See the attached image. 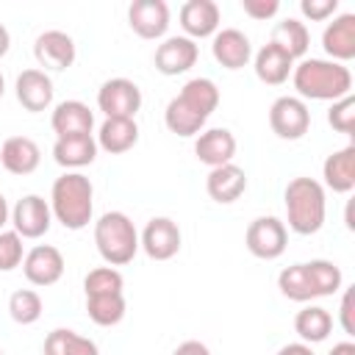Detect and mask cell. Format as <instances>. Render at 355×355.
Wrapping results in <instances>:
<instances>
[{"instance_id": "obj_1", "label": "cell", "mask_w": 355, "mask_h": 355, "mask_svg": "<svg viewBox=\"0 0 355 355\" xmlns=\"http://www.w3.org/2000/svg\"><path fill=\"white\" fill-rule=\"evenodd\" d=\"M294 89L300 100H341L352 92V72L349 67L330 61V58H302L294 64L291 72Z\"/></svg>"}, {"instance_id": "obj_2", "label": "cell", "mask_w": 355, "mask_h": 355, "mask_svg": "<svg viewBox=\"0 0 355 355\" xmlns=\"http://www.w3.org/2000/svg\"><path fill=\"white\" fill-rule=\"evenodd\" d=\"M50 211L67 230H83L94 214V186L83 172H64L50 189Z\"/></svg>"}, {"instance_id": "obj_3", "label": "cell", "mask_w": 355, "mask_h": 355, "mask_svg": "<svg viewBox=\"0 0 355 355\" xmlns=\"http://www.w3.org/2000/svg\"><path fill=\"white\" fill-rule=\"evenodd\" d=\"M286 219L288 227L300 236H313L324 225L327 202H324V186L313 178H294L288 180L286 191Z\"/></svg>"}, {"instance_id": "obj_4", "label": "cell", "mask_w": 355, "mask_h": 355, "mask_svg": "<svg viewBox=\"0 0 355 355\" xmlns=\"http://www.w3.org/2000/svg\"><path fill=\"white\" fill-rule=\"evenodd\" d=\"M94 244L108 266H125L139 252V233L128 214L105 211L94 222Z\"/></svg>"}, {"instance_id": "obj_5", "label": "cell", "mask_w": 355, "mask_h": 355, "mask_svg": "<svg viewBox=\"0 0 355 355\" xmlns=\"http://www.w3.org/2000/svg\"><path fill=\"white\" fill-rule=\"evenodd\" d=\"M269 128L277 139H286V141L302 139L311 128V111H308L305 100H300L294 94L277 97L269 108Z\"/></svg>"}, {"instance_id": "obj_6", "label": "cell", "mask_w": 355, "mask_h": 355, "mask_svg": "<svg viewBox=\"0 0 355 355\" xmlns=\"http://www.w3.org/2000/svg\"><path fill=\"white\" fill-rule=\"evenodd\" d=\"M244 244L255 258L275 261L286 252L288 230L277 216H258V219L250 222V227L244 233Z\"/></svg>"}, {"instance_id": "obj_7", "label": "cell", "mask_w": 355, "mask_h": 355, "mask_svg": "<svg viewBox=\"0 0 355 355\" xmlns=\"http://www.w3.org/2000/svg\"><path fill=\"white\" fill-rule=\"evenodd\" d=\"M97 108L105 114V119H133L141 108V89L130 78H111L97 92Z\"/></svg>"}, {"instance_id": "obj_8", "label": "cell", "mask_w": 355, "mask_h": 355, "mask_svg": "<svg viewBox=\"0 0 355 355\" xmlns=\"http://www.w3.org/2000/svg\"><path fill=\"white\" fill-rule=\"evenodd\" d=\"M139 247L147 252V258L153 261H169L180 252V227L175 219L169 216H153L141 236H139Z\"/></svg>"}, {"instance_id": "obj_9", "label": "cell", "mask_w": 355, "mask_h": 355, "mask_svg": "<svg viewBox=\"0 0 355 355\" xmlns=\"http://www.w3.org/2000/svg\"><path fill=\"white\" fill-rule=\"evenodd\" d=\"M50 222H53L50 202L44 197H39V194H25L11 208L14 233H19L22 239H42L50 230Z\"/></svg>"}, {"instance_id": "obj_10", "label": "cell", "mask_w": 355, "mask_h": 355, "mask_svg": "<svg viewBox=\"0 0 355 355\" xmlns=\"http://www.w3.org/2000/svg\"><path fill=\"white\" fill-rule=\"evenodd\" d=\"M22 272L31 286H53L64 275V255L53 244H36L22 258Z\"/></svg>"}, {"instance_id": "obj_11", "label": "cell", "mask_w": 355, "mask_h": 355, "mask_svg": "<svg viewBox=\"0 0 355 355\" xmlns=\"http://www.w3.org/2000/svg\"><path fill=\"white\" fill-rule=\"evenodd\" d=\"M200 47L189 36H169L155 47V69L161 75H183L197 64Z\"/></svg>"}, {"instance_id": "obj_12", "label": "cell", "mask_w": 355, "mask_h": 355, "mask_svg": "<svg viewBox=\"0 0 355 355\" xmlns=\"http://www.w3.org/2000/svg\"><path fill=\"white\" fill-rule=\"evenodd\" d=\"M128 25L141 39H161L169 28V6L164 0H133L128 8Z\"/></svg>"}, {"instance_id": "obj_13", "label": "cell", "mask_w": 355, "mask_h": 355, "mask_svg": "<svg viewBox=\"0 0 355 355\" xmlns=\"http://www.w3.org/2000/svg\"><path fill=\"white\" fill-rule=\"evenodd\" d=\"M33 55H36L39 67L61 72V69H69L75 64L78 53H75V42H72L69 33H64V31H44L33 42Z\"/></svg>"}, {"instance_id": "obj_14", "label": "cell", "mask_w": 355, "mask_h": 355, "mask_svg": "<svg viewBox=\"0 0 355 355\" xmlns=\"http://www.w3.org/2000/svg\"><path fill=\"white\" fill-rule=\"evenodd\" d=\"M17 100L25 111L31 114H39V111H47L53 105V80L44 69H22L17 75Z\"/></svg>"}, {"instance_id": "obj_15", "label": "cell", "mask_w": 355, "mask_h": 355, "mask_svg": "<svg viewBox=\"0 0 355 355\" xmlns=\"http://www.w3.org/2000/svg\"><path fill=\"white\" fill-rule=\"evenodd\" d=\"M50 128L55 139H69V136H86L94 128V114L86 103L80 100H64L53 108Z\"/></svg>"}, {"instance_id": "obj_16", "label": "cell", "mask_w": 355, "mask_h": 355, "mask_svg": "<svg viewBox=\"0 0 355 355\" xmlns=\"http://www.w3.org/2000/svg\"><path fill=\"white\" fill-rule=\"evenodd\" d=\"M211 53H214L216 64H222L225 69H241L252 58V44H250V39H247L244 31H239V28H222V31L214 33Z\"/></svg>"}, {"instance_id": "obj_17", "label": "cell", "mask_w": 355, "mask_h": 355, "mask_svg": "<svg viewBox=\"0 0 355 355\" xmlns=\"http://www.w3.org/2000/svg\"><path fill=\"white\" fill-rule=\"evenodd\" d=\"M219 19H222V11L214 0H189L180 6V28L191 42L214 36L219 31Z\"/></svg>"}, {"instance_id": "obj_18", "label": "cell", "mask_w": 355, "mask_h": 355, "mask_svg": "<svg viewBox=\"0 0 355 355\" xmlns=\"http://www.w3.org/2000/svg\"><path fill=\"white\" fill-rule=\"evenodd\" d=\"M322 47L330 61L347 64L355 58V14H338L322 31Z\"/></svg>"}, {"instance_id": "obj_19", "label": "cell", "mask_w": 355, "mask_h": 355, "mask_svg": "<svg viewBox=\"0 0 355 355\" xmlns=\"http://www.w3.org/2000/svg\"><path fill=\"white\" fill-rule=\"evenodd\" d=\"M194 155L197 161H202L205 166H222V164H233L236 155V136L227 128H208L197 136L194 141Z\"/></svg>"}, {"instance_id": "obj_20", "label": "cell", "mask_w": 355, "mask_h": 355, "mask_svg": "<svg viewBox=\"0 0 355 355\" xmlns=\"http://www.w3.org/2000/svg\"><path fill=\"white\" fill-rule=\"evenodd\" d=\"M205 191L214 202L219 205H230L236 202L244 191H247V175L241 166L236 164H222V166H214L205 178Z\"/></svg>"}, {"instance_id": "obj_21", "label": "cell", "mask_w": 355, "mask_h": 355, "mask_svg": "<svg viewBox=\"0 0 355 355\" xmlns=\"http://www.w3.org/2000/svg\"><path fill=\"white\" fill-rule=\"evenodd\" d=\"M42 150L33 139L28 136H11L0 144V164L11 175H31L39 169Z\"/></svg>"}, {"instance_id": "obj_22", "label": "cell", "mask_w": 355, "mask_h": 355, "mask_svg": "<svg viewBox=\"0 0 355 355\" xmlns=\"http://www.w3.org/2000/svg\"><path fill=\"white\" fill-rule=\"evenodd\" d=\"M252 69H255V78H258L261 83H266V86H280V83H286L288 75L294 72V58H291L286 50H280L277 44L266 42V44L255 53Z\"/></svg>"}, {"instance_id": "obj_23", "label": "cell", "mask_w": 355, "mask_h": 355, "mask_svg": "<svg viewBox=\"0 0 355 355\" xmlns=\"http://www.w3.org/2000/svg\"><path fill=\"white\" fill-rule=\"evenodd\" d=\"M97 139L92 133L86 136H69V139H55L53 144V158L58 166H64L67 172H78L89 164H94L97 158Z\"/></svg>"}, {"instance_id": "obj_24", "label": "cell", "mask_w": 355, "mask_h": 355, "mask_svg": "<svg viewBox=\"0 0 355 355\" xmlns=\"http://www.w3.org/2000/svg\"><path fill=\"white\" fill-rule=\"evenodd\" d=\"M324 186L336 194H349L355 189V144L330 153L322 164Z\"/></svg>"}, {"instance_id": "obj_25", "label": "cell", "mask_w": 355, "mask_h": 355, "mask_svg": "<svg viewBox=\"0 0 355 355\" xmlns=\"http://www.w3.org/2000/svg\"><path fill=\"white\" fill-rule=\"evenodd\" d=\"M136 141H139V125H136V119L111 116L97 130V147L105 150V153H111V155L128 153Z\"/></svg>"}, {"instance_id": "obj_26", "label": "cell", "mask_w": 355, "mask_h": 355, "mask_svg": "<svg viewBox=\"0 0 355 355\" xmlns=\"http://www.w3.org/2000/svg\"><path fill=\"white\" fill-rule=\"evenodd\" d=\"M294 330L305 344H319L330 336L333 330V316L322 305H305L294 316Z\"/></svg>"}, {"instance_id": "obj_27", "label": "cell", "mask_w": 355, "mask_h": 355, "mask_svg": "<svg viewBox=\"0 0 355 355\" xmlns=\"http://www.w3.org/2000/svg\"><path fill=\"white\" fill-rule=\"evenodd\" d=\"M178 97H180L191 111H197V114L205 116V119H208V116L216 111V105H219V89H216V83H214L211 78H191V80H186Z\"/></svg>"}, {"instance_id": "obj_28", "label": "cell", "mask_w": 355, "mask_h": 355, "mask_svg": "<svg viewBox=\"0 0 355 355\" xmlns=\"http://www.w3.org/2000/svg\"><path fill=\"white\" fill-rule=\"evenodd\" d=\"M164 122L169 128V133L180 136V139H189V136H200L202 128H205V116H200L197 111H191L178 94L166 103V111H164Z\"/></svg>"}, {"instance_id": "obj_29", "label": "cell", "mask_w": 355, "mask_h": 355, "mask_svg": "<svg viewBox=\"0 0 355 355\" xmlns=\"http://www.w3.org/2000/svg\"><path fill=\"white\" fill-rule=\"evenodd\" d=\"M269 42H272V44H277L280 50H286V53L297 61V58H302V55L308 53L311 33H308L305 22H300V19L288 17V19L277 22V25L272 28V39H269Z\"/></svg>"}, {"instance_id": "obj_30", "label": "cell", "mask_w": 355, "mask_h": 355, "mask_svg": "<svg viewBox=\"0 0 355 355\" xmlns=\"http://www.w3.org/2000/svg\"><path fill=\"white\" fill-rule=\"evenodd\" d=\"M44 355H100L97 344L69 327H55L44 338Z\"/></svg>"}, {"instance_id": "obj_31", "label": "cell", "mask_w": 355, "mask_h": 355, "mask_svg": "<svg viewBox=\"0 0 355 355\" xmlns=\"http://www.w3.org/2000/svg\"><path fill=\"white\" fill-rule=\"evenodd\" d=\"M305 272H308V280H311V288H313V297H333L336 291H341V269L333 263V261H324V258H313L305 263Z\"/></svg>"}, {"instance_id": "obj_32", "label": "cell", "mask_w": 355, "mask_h": 355, "mask_svg": "<svg viewBox=\"0 0 355 355\" xmlns=\"http://www.w3.org/2000/svg\"><path fill=\"white\" fill-rule=\"evenodd\" d=\"M86 313L100 327H114L125 319V294H100L86 297Z\"/></svg>"}, {"instance_id": "obj_33", "label": "cell", "mask_w": 355, "mask_h": 355, "mask_svg": "<svg viewBox=\"0 0 355 355\" xmlns=\"http://www.w3.org/2000/svg\"><path fill=\"white\" fill-rule=\"evenodd\" d=\"M277 288H280V294H283L286 300H294V302H308V300H313V288H311L305 263L286 266V269L277 275Z\"/></svg>"}, {"instance_id": "obj_34", "label": "cell", "mask_w": 355, "mask_h": 355, "mask_svg": "<svg viewBox=\"0 0 355 355\" xmlns=\"http://www.w3.org/2000/svg\"><path fill=\"white\" fill-rule=\"evenodd\" d=\"M125 277L116 266H97L83 277V291L86 297H100V294H122Z\"/></svg>"}, {"instance_id": "obj_35", "label": "cell", "mask_w": 355, "mask_h": 355, "mask_svg": "<svg viewBox=\"0 0 355 355\" xmlns=\"http://www.w3.org/2000/svg\"><path fill=\"white\" fill-rule=\"evenodd\" d=\"M42 311H44V302H42V297L33 288H19V291H14L8 297V313H11V319L17 324H33V322H39Z\"/></svg>"}, {"instance_id": "obj_36", "label": "cell", "mask_w": 355, "mask_h": 355, "mask_svg": "<svg viewBox=\"0 0 355 355\" xmlns=\"http://www.w3.org/2000/svg\"><path fill=\"white\" fill-rule=\"evenodd\" d=\"M327 122H330L333 130H338L344 136H352V130H355V97L347 94V97L336 100L327 111Z\"/></svg>"}, {"instance_id": "obj_37", "label": "cell", "mask_w": 355, "mask_h": 355, "mask_svg": "<svg viewBox=\"0 0 355 355\" xmlns=\"http://www.w3.org/2000/svg\"><path fill=\"white\" fill-rule=\"evenodd\" d=\"M22 236L14 230H0V272H11L22 263Z\"/></svg>"}, {"instance_id": "obj_38", "label": "cell", "mask_w": 355, "mask_h": 355, "mask_svg": "<svg viewBox=\"0 0 355 355\" xmlns=\"http://www.w3.org/2000/svg\"><path fill=\"white\" fill-rule=\"evenodd\" d=\"M300 11L311 22H324L338 11V0H300Z\"/></svg>"}, {"instance_id": "obj_39", "label": "cell", "mask_w": 355, "mask_h": 355, "mask_svg": "<svg viewBox=\"0 0 355 355\" xmlns=\"http://www.w3.org/2000/svg\"><path fill=\"white\" fill-rule=\"evenodd\" d=\"M241 11L252 19H272L280 11V0H241Z\"/></svg>"}, {"instance_id": "obj_40", "label": "cell", "mask_w": 355, "mask_h": 355, "mask_svg": "<svg viewBox=\"0 0 355 355\" xmlns=\"http://www.w3.org/2000/svg\"><path fill=\"white\" fill-rule=\"evenodd\" d=\"M352 313H355V291L347 288L341 294V308H338V322H341L347 336H355V316Z\"/></svg>"}, {"instance_id": "obj_41", "label": "cell", "mask_w": 355, "mask_h": 355, "mask_svg": "<svg viewBox=\"0 0 355 355\" xmlns=\"http://www.w3.org/2000/svg\"><path fill=\"white\" fill-rule=\"evenodd\" d=\"M172 355H211V349L202 344V341H183V344H178V349L172 352Z\"/></svg>"}, {"instance_id": "obj_42", "label": "cell", "mask_w": 355, "mask_h": 355, "mask_svg": "<svg viewBox=\"0 0 355 355\" xmlns=\"http://www.w3.org/2000/svg\"><path fill=\"white\" fill-rule=\"evenodd\" d=\"M277 355H316V352L311 349V344H305V341H294V344L280 347Z\"/></svg>"}, {"instance_id": "obj_43", "label": "cell", "mask_w": 355, "mask_h": 355, "mask_svg": "<svg viewBox=\"0 0 355 355\" xmlns=\"http://www.w3.org/2000/svg\"><path fill=\"white\" fill-rule=\"evenodd\" d=\"M327 355H355V344L352 341H338V344H333V349Z\"/></svg>"}, {"instance_id": "obj_44", "label": "cell", "mask_w": 355, "mask_h": 355, "mask_svg": "<svg viewBox=\"0 0 355 355\" xmlns=\"http://www.w3.org/2000/svg\"><path fill=\"white\" fill-rule=\"evenodd\" d=\"M8 47H11V33H8V28L0 22V58L8 53Z\"/></svg>"}, {"instance_id": "obj_45", "label": "cell", "mask_w": 355, "mask_h": 355, "mask_svg": "<svg viewBox=\"0 0 355 355\" xmlns=\"http://www.w3.org/2000/svg\"><path fill=\"white\" fill-rule=\"evenodd\" d=\"M11 219V211H8V202H6V197L0 194V230L6 227V222Z\"/></svg>"}, {"instance_id": "obj_46", "label": "cell", "mask_w": 355, "mask_h": 355, "mask_svg": "<svg viewBox=\"0 0 355 355\" xmlns=\"http://www.w3.org/2000/svg\"><path fill=\"white\" fill-rule=\"evenodd\" d=\"M3 92H6V80H3V75H0V97H3Z\"/></svg>"}, {"instance_id": "obj_47", "label": "cell", "mask_w": 355, "mask_h": 355, "mask_svg": "<svg viewBox=\"0 0 355 355\" xmlns=\"http://www.w3.org/2000/svg\"><path fill=\"white\" fill-rule=\"evenodd\" d=\"M0 355H6V352H3V349H0Z\"/></svg>"}]
</instances>
